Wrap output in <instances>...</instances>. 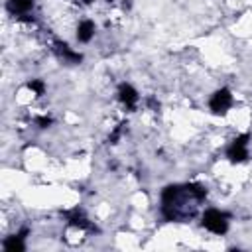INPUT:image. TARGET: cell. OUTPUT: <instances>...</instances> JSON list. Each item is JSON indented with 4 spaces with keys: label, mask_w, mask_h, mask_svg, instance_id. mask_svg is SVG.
Listing matches in <instances>:
<instances>
[{
    "label": "cell",
    "mask_w": 252,
    "mask_h": 252,
    "mask_svg": "<svg viewBox=\"0 0 252 252\" xmlns=\"http://www.w3.org/2000/svg\"><path fill=\"white\" fill-rule=\"evenodd\" d=\"M207 197V191L197 185H167L161 193V213L167 220H183L193 217L199 203Z\"/></svg>",
    "instance_id": "6da1fadb"
},
{
    "label": "cell",
    "mask_w": 252,
    "mask_h": 252,
    "mask_svg": "<svg viewBox=\"0 0 252 252\" xmlns=\"http://www.w3.org/2000/svg\"><path fill=\"white\" fill-rule=\"evenodd\" d=\"M203 226L215 234H224L228 230V215H224L217 209H209L203 215Z\"/></svg>",
    "instance_id": "7a4b0ae2"
},
{
    "label": "cell",
    "mask_w": 252,
    "mask_h": 252,
    "mask_svg": "<svg viewBox=\"0 0 252 252\" xmlns=\"http://www.w3.org/2000/svg\"><path fill=\"white\" fill-rule=\"evenodd\" d=\"M248 140H250V134H242V136L234 138L232 144H230L228 150H226V158H228L230 161H234V163L244 161V159L248 158V150H246Z\"/></svg>",
    "instance_id": "3957f363"
},
{
    "label": "cell",
    "mask_w": 252,
    "mask_h": 252,
    "mask_svg": "<svg viewBox=\"0 0 252 252\" xmlns=\"http://www.w3.org/2000/svg\"><path fill=\"white\" fill-rule=\"evenodd\" d=\"M230 104H232V94H230L228 89L217 91V93L211 96V102H209V106H211V110H213L215 114H224V112L230 108Z\"/></svg>",
    "instance_id": "277c9868"
},
{
    "label": "cell",
    "mask_w": 252,
    "mask_h": 252,
    "mask_svg": "<svg viewBox=\"0 0 252 252\" xmlns=\"http://www.w3.org/2000/svg\"><path fill=\"white\" fill-rule=\"evenodd\" d=\"M53 49H55V53H57V57L59 59H63L65 63H81V53H75V51H71L69 49V45L67 43H63V41H55L53 43Z\"/></svg>",
    "instance_id": "5b68a950"
},
{
    "label": "cell",
    "mask_w": 252,
    "mask_h": 252,
    "mask_svg": "<svg viewBox=\"0 0 252 252\" xmlns=\"http://www.w3.org/2000/svg\"><path fill=\"white\" fill-rule=\"evenodd\" d=\"M65 217H67V220L73 224V226H79V228H85V230H96L93 224H91V220L79 211V209H73V211H67L65 213Z\"/></svg>",
    "instance_id": "8992f818"
},
{
    "label": "cell",
    "mask_w": 252,
    "mask_h": 252,
    "mask_svg": "<svg viewBox=\"0 0 252 252\" xmlns=\"http://www.w3.org/2000/svg\"><path fill=\"white\" fill-rule=\"evenodd\" d=\"M118 98L126 104V108H134L136 102H138V93H136L134 87H130V85L124 83V85L118 87Z\"/></svg>",
    "instance_id": "52a82bcc"
},
{
    "label": "cell",
    "mask_w": 252,
    "mask_h": 252,
    "mask_svg": "<svg viewBox=\"0 0 252 252\" xmlns=\"http://www.w3.org/2000/svg\"><path fill=\"white\" fill-rule=\"evenodd\" d=\"M93 35H94V24L91 20L81 22L79 24V30H77V39L83 41V43H87V41H91Z\"/></svg>",
    "instance_id": "ba28073f"
},
{
    "label": "cell",
    "mask_w": 252,
    "mask_h": 252,
    "mask_svg": "<svg viewBox=\"0 0 252 252\" xmlns=\"http://www.w3.org/2000/svg\"><path fill=\"white\" fill-rule=\"evenodd\" d=\"M24 238H26V236H24L22 232H18L16 236H10V238H6L2 246H4V250H6V252H16V250H18V252H22V250L26 248V244H24Z\"/></svg>",
    "instance_id": "9c48e42d"
},
{
    "label": "cell",
    "mask_w": 252,
    "mask_h": 252,
    "mask_svg": "<svg viewBox=\"0 0 252 252\" xmlns=\"http://www.w3.org/2000/svg\"><path fill=\"white\" fill-rule=\"evenodd\" d=\"M32 6H33V0H8V10L12 14H20L22 16V14L30 12Z\"/></svg>",
    "instance_id": "30bf717a"
},
{
    "label": "cell",
    "mask_w": 252,
    "mask_h": 252,
    "mask_svg": "<svg viewBox=\"0 0 252 252\" xmlns=\"http://www.w3.org/2000/svg\"><path fill=\"white\" fill-rule=\"evenodd\" d=\"M28 89H30V91H33V93H35L37 96L45 93V85H43L41 81H37V79H33V81H30V83H28Z\"/></svg>",
    "instance_id": "8fae6325"
},
{
    "label": "cell",
    "mask_w": 252,
    "mask_h": 252,
    "mask_svg": "<svg viewBox=\"0 0 252 252\" xmlns=\"http://www.w3.org/2000/svg\"><path fill=\"white\" fill-rule=\"evenodd\" d=\"M35 122L39 124V128H47V126L51 124V118H47V116H39V118H35Z\"/></svg>",
    "instance_id": "7c38bea8"
},
{
    "label": "cell",
    "mask_w": 252,
    "mask_h": 252,
    "mask_svg": "<svg viewBox=\"0 0 252 252\" xmlns=\"http://www.w3.org/2000/svg\"><path fill=\"white\" fill-rule=\"evenodd\" d=\"M108 2H110V0H108Z\"/></svg>",
    "instance_id": "4fadbf2b"
}]
</instances>
